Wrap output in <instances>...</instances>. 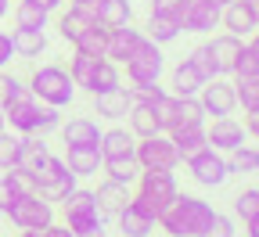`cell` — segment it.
<instances>
[{
	"label": "cell",
	"instance_id": "6da1fadb",
	"mask_svg": "<svg viewBox=\"0 0 259 237\" xmlns=\"http://www.w3.org/2000/svg\"><path fill=\"white\" fill-rule=\"evenodd\" d=\"M212 212H216L212 201H205L198 194H180L177 191V198L158 212V226L169 237H198L205 230V223L212 219Z\"/></svg>",
	"mask_w": 259,
	"mask_h": 237
},
{
	"label": "cell",
	"instance_id": "7a4b0ae2",
	"mask_svg": "<svg viewBox=\"0 0 259 237\" xmlns=\"http://www.w3.org/2000/svg\"><path fill=\"white\" fill-rule=\"evenodd\" d=\"M58 209H61L65 226H69L76 237H108L105 233V216H101V209H97L94 191H87V187L76 183L69 194L58 201Z\"/></svg>",
	"mask_w": 259,
	"mask_h": 237
},
{
	"label": "cell",
	"instance_id": "3957f363",
	"mask_svg": "<svg viewBox=\"0 0 259 237\" xmlns=\"http://www.w3.org/2000/svg\"><path fill=\"white\" fill-rule=\"evenodd\" d=\"M29 93L36 97L40 105L69 108L76 101V83H72L69 69H61V65H40V69H32V76H29Z\"/></svg>",
	"mask_w": 259,
	"mask_h": 237
},
{
	"label": "cell",
	"instance_id": "277c9868",
	"mask_svg": "<svg viewBox=\"0 0 259 237\" xmlns=\"http://www.w3.org/2000/svg\"><path fill=\"white\" fill-rule=\"evenodd\" d=\"M126 69V79L130 86H141V83H162V72H166V54H162V47L148 36H141V43L134 47V54H130L122 61Z\"/></svg>",
	"mask_w": 259,
	"mask_h": 237
},
{
	"label": "cell",
	"instance_id": "5b68a950",
	"mask_svg": "<svg viewBox=\"0 0 259 237\" xmlns=\"http://www.w3.org/2000/svg\"><path fill=\"white\" fill-rule=\"evenodd\" d=\"M32 180H36V194L58 205V201H61L65 194H69V191L76 187V180H79V176L72 173L69 165H65V158L47 155V158H44L36 169H32Z\"/></svg>",
	"mask_w": 259,
	"mask_h": 237
},
{
	"label": "cell",
	"instance_id": "8992f818",
	"mask_svg": "<svg viewBox=\"0 0 259 237\" xmlns=\"http://www.w3.org/2000/svg\"><path fill=\"white\" fill-rule=\"evenodd\" d=\"M4 216H8L18 230H44V226L54 223V201L40 198L36 191H29V194H18V198L11 201Z\"/></svg>",
	"mask_w": 259,
	"mask_h": 237
},
{
	"label": "cell",
	"instance_id": "52a82bcc",
	"mask_svg": "<svg viewBox=\"0 0 259 237\" xmlns=\"http://www.w3.org/2000/svg\"><path fill=\"white\" fill-rule=\"evenodd\" d=\"M134 158L141 162V169H177L180 165V151L169 140V133H155V137H141L134 148Z\"/></svg>",
	"mask_w": 259,
	"mask_h": 237
},
{
	"label": "cell",
	"instance_id": "ba28073f",
	"mask_svg": "<svg viewBox=\"0 0 259 237\" xmlns=\"http://www.w3.org/2000/svg\"><path fill=\"white\" fill-rule=\"evenodd\" d=\"M184 162H187V169H191L194 183H202V187H223L227 180H231L227 155L216 151V148H202L198 155H191V158H184Z\"/></svg>",
	"mask_w": 259,
	"mask_h": 237
},
{
	"label": "cell",
	"instance_id": "9c48e42d",
	"mask_svg": "<svg viewBox=\"0 0 259 237\" xmlns=\"http://www.w3.org/2000/svg\"><path fill=\"white\" fill-rule=\"evenodd\" d=\"M137 191L151 201V205L162 212L169 205V201L177 198V176H173V169H141V176H137Z\"/></svg>",
	"mask_w": 259,
	"mask_h": 237
},
{
	"label": "cell",
	"instance_id": "30bf717a",
	"mask_svg": "<svg viewBox=\"0 0 259 237\" xmlns=\"http://www.w3.org/2000/svg\"><path fill=\"white\" fill-rule=\"evenodd\" d=\"M198 101H202L205 115H212V119H220V115H234V108H238L234 83H227L223 76L205 79V83H202V90H198Z\"/></svg>",
	"mask_w": 259,
	"mask_h": 237
},
{
	"label": "cell",
	"instance_id": "8fae6325",
	"mask_svg": "<svg viewBox=\"0 0 259 237\" xmlns=\"http://www.w3.org/2000/svg\"><path fill=\"white\" fill-rule=\"evenodd\" d=\"M248 140V133H245V122H238L234 115H220L212 119V126H205V144L216 148V151H234L238 144Z\"/></svg>",
	"mask_w": 259,
	"mask_h": 237
},
{
	"label": "cell",
	"instance_id": "7c38bea8",
	"mask_svg": "<svg viewBox=\"0 0 259 237\" xmlns=\"http://www.w3.org/2000/svg\"><path fill=\"white\" fill-rule=\"evenodd\" d=\"M4 108V126L8 129H15V133H36V112H40V101L32 97V93H25V97H15V101H8V105H0Z\"/></svg>",
	"mask_w": 259,
	"mask_h": 237
},
{
	"label": "cell",
	"instance_id": "4fadbf2b",
	"mask_svg": "<svg viewBox=\"0 0 259 237\" xmlns=\"http://www.w3.org/2000/svg\"><path fill=\"white\" fill-rule=\"evenodd\" d=\"M220 25L231 32V36H248V32H255V8L252 0H231L227 8H220Z\"/></svg>",
	"mask_w": 259,
	"mask_h": 237
},
{
	"label": "cell",
	"instance_id": "5bb4252c",
	"mask_svg": "<svg viewBox=\"0 0 259 237\" xmlns=\"http://www.w3.org/2000/svg\"><path fill=\"white\" fill-rule=\"evenodd\" d=\"M216 25H220V8L205 4V0H187V8L180 15V32H198V36H205Z\"/></svg>",
	"mask_w": 259,
	"mask_h": 237
},
{
	"label": "cell",
	"instance_id": "9a60e30c",
	"mask_svg": "<svg viewBox=\"0 0 259 237\" xmlns=\"http://www.w3.org/2000/svg\"><path fill=\"white\" fill-rule=\"evenodd\" d=\"M90 25H97L90 4H69V8H61V15H58V36L69 40V43H76V36L87 32Z\"/></svg>",
	"mask_w": 259,
	"mask_h": 237
},
{
	"label": "cell",
	"instance_id": "2e32d148",
	"mask_svg": "<svg viewBox=\"0 0 259 237\" xmlns=\"http://www.w3.org/2000/svg\"><path fill=\"white\" fill-rule=\"evenodd\" d=\"M141 36L144 32L137 29V25H119V29H108V40H105V58L108 61H115V65H122L130 54H134V47L141 43Z\"/></svg>",
	"mask_w": 259,
	"mask_h": 237
},
{
	"label": "cell",
	"instance_id": "e0dca14e",
	"mask_svg": "<svg viewBox=\"0 0 259 237\" xmlns=\"http://www.w3.org/2000/svg\"><path fill=\"white\" fill-rule=\"evenodd\" d=\"M65 165H69L76 176H97L105 158H101V148L97 144H79V148H65Z\"/></svg>",
	"mask_w": 259,
	"mask_h": 237
},
{
	"label": "cell",
	"instance_id": "ac0fdd59",
	"mask_svg": "<svg viewBox=\"0 0 259 237\" xmlns=\"http://www.w3.org/2000/svg\"><path fill=\"white\" fill-rule=\"evenodd\" d=\"M97 148H101V158H130L137 148V137L122 126H112V129H101V140H97Z\"/></svg>",
	"mask_w": 259,
	"mask_h": 237
},
{
	"label": "cell",
	"instance_id": "d6986e66",
	"mask_svg": "<svg viewBox=\"0 0 259 237\" xmlns=\"http://www.w3.org/2000/svg\"><path fill=\"white\" fill-rule=\"evenodd\" d=\"M97 25H105V29H119L126 22H134V4L130 0H94L90 4Z\"/></svg>",
	"mask_w": 259,
	"mask_h": 237
},
{
	"label": "cell",
	"instance_id": "ffe728a7",
	"mask_svg": "<svg viewBox=\"0 0 259 237\" xmlns=\"http://www.w3.org/2000/svg\"><path fill=\"white\" fill-rule=\"evenodd\" d=\"M115 223H119V233L122 237H151L155 226H158V219H151L148 212H141L134 201H126V209L115 216Z\"/></svg>",
	"mask_w": 259,
	"mask_h": 237
},
{
	"label": "cell",
	"instance_id": "44dd1931",
	"mask_svg": "<svg viewBox=\"0 0 259 237\" xmlns=\"http://www.w3.org/2000/svg\"><path fill=\"white\" fill-rule=\"evenodd\" d=\"M58 129H61V140H65V148H79V144H97V140H101V126H97L94 119H87V115L61 122Z\"/></svg>",
	"mask_w": 259,
	"mask_h": 237
},
{
	"label": "cell",
	"instance_id": "7402d4cb",
	"mask_svg": "<svg viewBox=\"0 0 259 237\" xmlns=\"http://www.w3.org/2000/svg\"><path fill=\"white\" fill-rule=\"evenodd\" d=\"M202 83H205V76L194 69L187 58L180 65H173V72H169V93L173 97H194V93L202 90Z\"/></svg>",
	"mask_w": 259,
	"mask_h": 237
},
{
	"label": "cell",
	"instance_id": "603a6c76",
	"mask_svg": "<svg viewBox=\"0 0 259 237\" xmlns=\"http://www.w3.org/2000/svg\"><path fill=\"white\" fill-rule=\"evenodd\" d=\"M169 140L177 144V151H180V162H184V158H191V155H198L202 148H209V144H205V122L173 126V129H169Z\"/></svg>",
	"mask_w": 259,
	"mask_h": 237
},
{
	"label": "cell",
	"instance_id": "cb8c5ba5",
	"mask_svg": "<svg viewBox=\"0 0 259 237\" xmlns=\"http://www.w3.org/2000/svg\"><path fill=\"white\" fill-rule=\"evenodd\" d=\"M94 198H97V209H101V216H105V219H115V216L126 209V201H130V187L105 180V183H97Z\"/></svg>",
	"mask_w": 259,
	"mask_h": 237
},
{
	"label": "cell",
	"instance_id": "d4e9b609",
	"mask_svg": "<svg viewBox=\"0 0 259 237\" xmlns=\"http://www.w3.org/2000/svg\"><path fill=\"white\" fill-rule=\"evenodd\" d=\"M126 119H130V133L141 140V137H155V133H162V126H158V119H155V108H151V101H134L130 105V112H126Z\"/></svg>",
	"mask_w": 259,
	"mask_h": 237
},
{
	"label": "cell",
	"instance_id": "484cf974",
	"mask_svg": "<svg viewBox=\"0 0 259 237\" xmlns=\"http://www.w3.org/2000/svg\"><path fill=\"white\" fill-rule=\"evenodd\" d=\"M115 86H122V65L101 58L97 69H94V76H90V83H87V93H108Z\"/></svg>",
	"mask_w": 259,
	"mask_h": 237
},
{
	"label": "cell",
	"instance_id": "4316f807",
	"mask_svg": "<svg viewBox=\"0 0 259 237\" xmlns=\"http://www.w3.org/2000/svg\"><path fill=\"white\" fill-rule=\"evenodd\" d=\"M241 43H245V40H241V36H231V32H223V36H212V40H209V51H212V58H216V65H220L223 76H231Z\"/></svg>",
	"mask_w": 259,
	"mask_h": 237
},
{
	"label": "cell",
	"instance_id": "83f0119b",
	"mask_svg": "<svg viewBox=\"0 0 259 237\" xmlns=\"http://www.w3.org/2000/svg\"><path fill=\"white\" fill-rule=\"evenodd\" d=\"M94 101H97V115H105V119H126L130 105H134L126 86H115L108 93H94Z\"/></svg>",
	"mask_w": 259,
	"mask_h": 237
},
{
	"label": "cell",
	"instance_id": "f1b7e54d",
	"mask_svg": "<svg viewBox=\"0 0 259 237\" xmlns=\"http://www.w3.org/2000/svg\"><path fill=\"white\" fill-rule=\"evenodd\" d=\"M101 173H105V180H112V183L134 187L137 176H141V162H137L134 155H130V158H108V162L101 165Z\"/></svg>",
	"mask_w": 259,
	"mask_h": 237
},
{
	"label": "cell",
	"instance_id": "f546056e",
	"mask_svg": "<svg viewBox=\"0 0 259 237\" xmlns=\"http://www.w3.org/2000/svg\"><path fill=\"white\" fill-rule=\"evenodd\" d=\"M11 43H15L18 58H40L47 51V32H40V29H15Z\"/></svg>",
	"mask_w": 259,
	"mask_h": 237
},
{
	"label": "cell",
	"instance_id": "4dcf8cb0",
	"mask_svg": "<svg viewBox=\"0 0 259 237\" xmlns=\"http://www.w3.org/2000/svg\"><path fill=\"white\" fill-rule=\"evenodd\" d=\"M51 25V11H44L40 4H32V0H18L15 4V29H40L47 32Z\"/></svg>",
	"mask_w": 259,
	"mask_h": 237
},
{
	"label": "cell",
	"instance_id": "1f68e13d",
	"mask_svg": "<svg viewBox=\"0 0 259 237\" xmlns=\"http://www.w3.org/2000/svg\"><path fill=\"white\" fill-rule=\"evenodd\" d=\"M144 36L148 40H155L158 47H166V43H173L177 36H180V22H173V18H162V15H151L148 22H144Z\"/></svg>",
	"mask_w": 259,
	"mask_h": 237
},
{
	"label": "cell",
	"instance_id": "d6a6232c",
	"mask_svg": "<svg viewBox=\"0 0 259 237\" xmlns=\"http://www.w3.org/2000/svg\"><path fill=\"white\" fill-rule=\"evenodd\" d=\"M234 97L241 112H259V76H234Z\"/></svg>",
	"mask_w": 259,
	"mask_h": 237
},
{
	"label": "cell",
	"instance_id": "836d02e7",
	"mask_svg": "<svg viewBox=\"0 0 259 237\" xmlns=\"http://www.w3.org/2000/svg\"><path fill=\"white\" fill-rule=\"evenodd\" d=\"M209 115H205V108H202V101H198V93L194 97H177V119H173V126H191V122H205ZM169 126V129H173ZM166 129V133H169Z\"/></svg>",
	"mask_w": 259,
	"mask_h": 237
},
{
	"label": "cell",
	"instance_id": "e575fe53",
	"mask_svg": "<svg viewBox=\"0 0 259 237\" xmlns=\"http://www.w3.org/2000/svg\"><path fill=\"white\" fill-rule=\"evenodd\" d=\"M105 40H108V29L105 25H90L87 32H79L76 36V51H83V54H94V58H105Z\"/></svg>",
	"mask_w": 259,
	"mask_h": 237
},
{
	"label": "cell",
	"instance_id": "d590c367",
	"mask_svg": "<svg viewBox=\"0 0 259 237\" xmlns=\"http://www.w3.org/2000/svg\"><path fill=\"white\" fill-rule=\"evenodd\" d=\"M97 61H101V58L83 54V51H76V54H72V61H69V76H72V83H76V86H83V90H87V83H90V76H94V69H97Z\"/></svg>",
	"mask_w": 259,
	"mask_h": 237
},
{
	"label": "cell",
	"instance_id": "8d00e7d4",
	"mask_svg": "<svg viewBox=\"0 0 259 237\" xmlns=\"http://www.w3.org/2000/svg\"><path fill=\"white\" fill-rule=\"evenodd\" d=\"M227 169L231 173H255V148L245 140L234 151H227Z\"/></svg>",
	"mask_w": 259,
	"mask_h": 237
},
{
	"label": "cell",
	"instance_id": "74e56055",
	"mask_svg": "<svg viewBox=\"0 0 259 237\" xmlns=\"http://www.w3.org/2000/svg\"><path fill=\"white\" fill-rule=\"evenodd\" d=\"M18 151H22V133L4 126V129H0V169L18 165Z\"/></svg>",
	"mask_w": 259,
	"mask_h": 237
},
{
	"label": "cell",
	"instance_id": "f35d334b",
	"mask_svg": "<svg viewBox=\"0 0 259 237\" xmlns=\"http://www.w3.org/2000/svg\"><path fill=\"white\" fill-rule=\"evenodd\" d=\"M187 61H191V65H194V69H198L205 79L223 76V72H220V65H216V58H212V51H209V43H198V47L191 51V58H187Z\"/></svg>",
	"mask_w": 259,
	"mask_h": 237
},
{
	"label": "cell",
	"instance_id": "ab89813d",
	"mask_svg": "<svg viewBox=\"0 0 259 237\" xmlns=\"http://www.w3.org/2000/svg\"><path fill=\"white\" fill-rule=\"evenodd\" d=\"M198 237H238V219L227 212H212V219L205 223V230Z\"/></svg>",
	"mask_w": 259,
	"mask_h": 237
},
{
	"label": "cell",
	"instance_id": "60d3db41",
	"mask_svg": "<svg viewBox=\"0 0 259 237\" xmlns=\"http://www.w3.org/2000/svg\"><path fill=\"white\" fill-rule=\"evenodd\" d=\"M259 212V187H245L238 198H234V219H252Z\"/></svg>",
	"mask_w": 259,
	"mask_h": 237
},
{
	"label": "cell",
	"instance_id": "b9f144b4",
	"mask_svg": "<svg viewBox=\"0 0 259 237\" xmlns=\"http://www.w3.org/2000/svg\"><path fill=\"white\" fill-rule=\"evenodd\" d=\"M231 76H259V54H255L248 43H241V51H238V58H234Z\"/></svg>",
	"mask_w": 259,
	"mask_h": 237
},
{
	"label": "cell",
	"instance_id": "7bdbcfd3",
	"mask_svg": "<svg viewBox=\"0 0 259 237\" xmlns=\"http://www.w3.org/2000/svg\"><path fill=\"white\" fill-rule=\"evenodd\" d=\"M25 93H29V83H22L18 76L0 69V105H8V101H15V97H25Z\"/></svg>",
	"mask_w": 259,
	"mask_h": 237
},
{
	"label": "cell",
	"instance_id": "ee69618b",
	"mask_svg": "<svg viewBox=\"0 0 259 237\" xmlns=\"http://www.w3.org/2000/svg\"><path fill=\"white\" fill-rule=\"evenodd\" d=\"M4 180L15 187V194L36 191V180H32V173H29V169H22V165H8V169H4Z\"/></svg>",
	"mask_w": 259,
	"mask_h": 237
},
{
	"label": "cell",
	"instance_id": "f6af8a7d",
	"mask_svg": "<svg viewBox=\"0 0 259 237\" xmlns=\"http://www.w3.org/2000/svg\"><path fill=\"white\" fill-rule=\"evenodd\" d=\"M184 8H187V0H151V15H162V18H173V22H180Z\"/></svg>",
	"mask_w": 259,
	"mask_h": 237
},
{
	"label": "cell",
	"instance_id": "bcb514c9",
	"mask_svg": "<svg viewBox=\"0 0 259 237\" xmlns=\"http://www.w3.org/2000/svg\"><path fill=\"white\" fill-rule=\"evenodd\" d=\"M126 90H130V101H155L166 93L158 83H141V86H126Z\"/></svg>",
	"mask_w": 259,
	"mask_h": 237
},
{
	"label": "cell",
	"instance_id": "7dc6e473",
	"mask_svg": "<svg viewBox=\"0 0 259 237\" xmlns=\"http://www.w3.org/2000/svg\"><path fill=\"white\" fill-rule=\"evenodd\" d=\"M11 58H15L11 32H4V29H0V69H8V65H11Z\"/></svg>",
	"mask_w": 259,
	"mask_h": 237
},
{
	"label": "cell",
	"instance_id": "c3c4849f",
	"mask_svg": "<svg viewBox=\"0 0 259 237\" xmlns=\"http://www.w3.org/2000/svg\"><path fill=\"white\" fill-rule=\"evenodd\" d=\"M18 194H15V187L8 183V180H0V212H8V205L15 201Z\"/></svg>",
	"mask_w": 259,
	"mask_h": 237
},
{
	"label": "cell",
	"instance_id": "681fc988",
	"mask_svg": "<svg viewBox=\"0 0 259 237\" xmlns=\"http://www.w3.org/2000/svg\"><path fill=\"white\" fill-rule=\"evenodd\" d=\"M44 237H76V233L65 226V223H58V219H54L51 226H44Z\"/></svg>",
	"mask_w": 259,
	"mask_h": 237
},
{
	"label": "cell",
	"instance_id": "f907efd6",
	"mask_svg": "<svg viewBox=\"0 0 259 237\" xmlns=\"http://www.w3.org/2000/svg\"><path fill=\"white\" fill-rule=\"evenodd\" d=\"M245 133L259 140V112H245Z\"/></svg>",
	"mask_w": 259,
	"mask_h": 237
},
{
	"label": "cell",
	"instance_id": "816d5d0a",
	"mask_svg": "<svg viewBox=\"0 0 259 237\" xmlns=\"http://www.w3.org/2000/svg\"><path fill=\"white\" fill-rule=\"evenodd\" d=\"M32 4H40L44 11H51V15H54V11H61V8H65V0H32Z\"/></svg>",
	"mask_w": 259,
	"mask_h": 237
},
{
	"label": "cell",
	"instance_id": "f5cc1de1",
	"mask_svg": "<svg viewBox=\"0 0 259 237\" xmlns=\"http://www.w3.org/2000/svg\"><path fill=\"white\" fill-rule=\"evenodd\" d=\"M245 237H259V212L252 219H245Z\"/></svg>",
	"mask_w": 259,
	"mask_h": 237
},
{
	"label": "cell",
	"instance_id": "db71d44e",
	"mask_svg": "<svg viewBox=\"0 0 259 237\" xmlns=\"http://www.w3.org/2000/svg\"><path fill=\"white\" fill-rule=\"evenodd\" d=\"M248 47L259 54V29H255V32H248Z\"/></svg>",
	"mask_w": 259,
	"mask_h": 237
},
{
	"label": "cell",
	"instance_id": "11a10c76",
	"mask_svg": "<svg viewBox=\"0 0 259 237\" xmlns=\"http://www.w3.org/2000/svg\"><path fill=\"white\" fill-rule=\"evenodd\" d=\"M18 237H44V230H18Z\"/></svg>",
	"mask_w": 259,
	"mask_h": 237
},
{
	"label": "cell",
	"instance_id": "9f6ffc18",
	"mask_svg": "<svg viewBox=\"0 0 259 237\" xmlns=\"http://www.w3.org/2000/svg\"><path fill=\"white\" fill-rule=\"evenodd\" d=\"M8 11H11V0H0V18H4Z\"/></svg>",
	"mask_w": 259,
	"mask_h": 237
},
{
	"label": "cell",
	"instance_id": "6f0895ef",
	"mask_svg": "<svg viewBox=\"0 0 259 237\" xmlns=\"http://www.w3.org/2000/svg\"><path fill=\"white\" fill-rule=\"evenodd\" d=\"M205 4H212V8H227L231 0H205Z\"/></svg>",
	"mask_w": 259,
	"mask_h": 237
},
{
	"label": "cell",
	"instance_id": "680465c9",
	"mask_svg": "<svg viewBox=\"0 0 259 237\" xmlns=\"http://www.w3.org/2000/svg\"><path fill=\"white\" fill-rule=\"evenodd\" d=\"M252 8H255V25H259V0H252Z\"/></svg>",
	"mask_w": 259,
	"mask_h": 237
},
{
	"label": "cell",
	"instance_id": "91938a15",
	"mask_svg": "<svg viewBox=\"0 0 259 237\" xmlns=\"http://www.w3.org/2000/svg\"><path fill=\"white\" fill-rule=\"evenodd\" d=\"M255 173H259V148H255Z\"/></svg>",
	"mask_w": 259,
	"mask_h": 237
},
{
	"label": "cell",
	"instance_id": "94428289",
	"mask_svg": "<svg viewBox=\"0 0 259 237\" xmlns=\"http://www.w3.org/2000/svg\"><path fill=\"white\" fill-rule=\"evenodd\" d=\"M0 129H4V108H0Z\"/></svg>",
	"mask_w": 259,
	"mask_h": 237
},
{
	"label": "cell",
	"instance_id": "6125c7cd",
	"mask_svg": "<svg viewBox=\"0 0 259 237\" xmlns=\"http://www.w3.org/2000/svg\"><path fill=\"white\" fill-rule=\"evenodd\" d=\"M72 4H94V0H72Z\"/></svg>",
	"mask_w": 259,
	"mask_h": 237
}]
</instances>
